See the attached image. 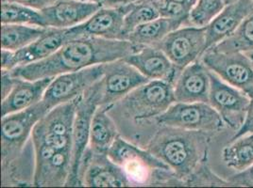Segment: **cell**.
Segmentation results:
<instances>
[{
  "label": "cell",
  "mask_w": 253,
  "mask_h": 188,
  "mask_svg": "<svg viewBox=\"0 0 253 188\" xmlns=\"http://www.w3.org/2000/svg\"><path fill=\"white\" fill-rule=\"evenodd\" d=\"M103 74V64H97L80 71L57 75L46 89L42 103L50 110L57 105L73 101L97 83Z\"/></svg>",
  "instance_id": "8fae6325"
},
{
  "label": "cell",
  "mask_w": 253,
  "mask_h": 188,
  "mask_svg": "<svg viewBox=\"0 0 253 188\" xmlns=\"http://www.w3.org/2000/svg\"><path fill=\"white\" fill-rule=\"evenodd\" d=\"M247 134H253V95L252 96L251 105L249 107L248 114H247L242 127L237 132H235L234 136H232V140L239 137V136H245Z\"/></svg>",
  "instance_id": "f546056e"
},
{
  "label": "cell",
  "mask_w": 253,
  "mask_h": 188,
  "mask_svg": "<svg viewBox=\"0 0 253 188\" xmlns=\"http://www.w3.org/2000/svg\"><path fill=\"white\" fill-rule=\"evenodd\" d=\"M253 11V0H238L225 6L223 11L206 27L207 49L232 36Z\"/></svg>",
  "instance_id": "ffe728a7"
},
{
  "label": "cell",
  "mask_w": 253,
  "mask_h": 188,
  "mask_svg": "<svg viewBox=\"0 0 253 188\" xmlns=\"http://www.w3.org/2000/svg\"><path fill=\"white\" fill-rule=\"evenodd\" d=\"M48 111L41 101L28 109L2 117V187L33 186L35 162L32 131Z\"/></svg>",
  "instance_id": "3957f363"
},
{
  "label": "cell",
  "mask_w": 253,
  "mask_h": 188,
  "mask_svg": "<svg viewBox=\"0 0 253 188\" xmlns=\"http://www.w3.org/2000/svg\"><path fill=\"white\" fill-rule=\"evenodd\" d=\"M211 48L221 52H253V11L232 36Z\"/></svg>",
  "instance_id": "484cf974"
},
{
  "label": "cell",
  "mask_w": 253,
  "mask_h": 188,
  "mask_svg": "<svg viewBox=\"0 0 253 188\" xmlns=\"http://www.w3.org/2000/svg\"><path fill=\"white\" fill-rule=\"evenodd\" d=\"M79 179L82 187L88 188L130 187L123 170L108 155L96 154L89 147L81 163Z\"/></svg>",
  "instance_id": "5bb4252c"
},
{
  "label": "cell",
  "mask_w": 253,
  "mask_h": 188,
  "mask_svg": "<svg viewBox=\"0 0 253 188\" xmlns=\"http://www.w3.org/2000/svg\"><path fill=\"white\" fill-rule=\"evenodd\" d=\"M201 62L222 80L238 88L252 98L253 61L246 53L221 52L209 48L201 56Z\"/></svg>",
  "instance_id": "9c48e42d"
},
{
  "label": "cell",
  "mask_w": 253,
  "mask_h": 188,
  "mask_svg": "<svg viewBox=\"0 0 253 188\" xmlns=\"http://www.w3.org/2000/svg\"><path fill=\"white\" fill-rule=\"evenodd\" d=\"M226 167L239 173L253 166V134L239 136L222 151Z\"/></svg>",
  "instance_id": "cb8c5ba5"
},
{
  "label": "cell",
  "mask_w": 253,
  "mask_h": 188,
  "mask_svg": "<svg viewBox=\"0 0 253 188\" xmlns=\"http://www.w3.org/2000/svg\"><path fill=\"white\" fill-rule=\"evenodd\" d=\"M233 184H239L241 186L253 187V166L245 171L237 173L232 179Z\"/></svg>",
  "instance_id": "d6a6232c"
},
{
  "label": "cell",
  "mask_w": 253,
  "mask_h": 188,
  "mask_svg": "<svg viewBox=\"0 0 253 188\" xmlns=\"http://www.w3.org/2000/svg\"><path fill=\"white\" fill-rule=\"evenodd\" d=\"M1 24H20L47 28L40 10L11 2H2Z\"/></svg>",
  "instance_id": "4316f807"
},
{
  "label": "cell",
  "mask_w": 253,
  "mask_h": 188,
  "mask_svg": "<svg viewBox=\"0 0 253 188\" xmlns=\"http://www.w3.org/2000/svg\"></svg>",
  "instance_id": "8d00e7d4"
},
{
  "label": "cell",
  "mask_w": 253,
  "mask_h": 188,
  "mask_svg": "<svg viewBox=\"0 0 253 188\" xmlns=\"http://www.w3.org/2000/svg\"><path fill=\"white\" fill-rule=\"evenodd\" d=\"M100 80L85 92L77 108L72 134L71 170L66 187H82L79 172L82 160L89 146L92 119L101 102Z\"/></svg>",
  "instance_id": "8992f818"
},
{
  "label": "cell",
  "mask_w": 253,
  "mask_h": 188,
  "mask_svg": "<svg viewBox=\"0 0 253 188\" xmlns=\"http://www.w3.org/2000/svg\"><path fill=\"white\" fill-rule=\"evenodd\" d=\"M136 47L126 40H107L84 36L65 43L49 58L17 67L11 70V73L13 76L28 80L55 77L90 66L125 59Z\"/></svg>",
  "instance_id": "6da1fadb"
},
{
  "label": "cell",
  "mask_w": 253,
  "mask_h": 188,
  "mask_svg": "<svg viewBox=\"0 0 253 188\" xmlns=\"http://www.w3.org/2000/svg\"><path fill=\"white\" fill-rule=\"evenodd\" d=\"M99 4L104 8H123L137 0H89Z\"/></svg>",
  "instance_id": "836d02e7"
},
{
  "label": "cell",
  "mask_w": 253,
  "mask_h": 188,
  "mask_svg": "<svg viewBox=\"0 0 253 188\" xmlns=\"http://www.w3.org/2000/svg\"><path fill=\"white\" fill-rule=\"evenodd\" d=\"M155 47L161 49L177 68L182 70L191 63L200 61L207 50L206 28L180 27L170 32Z\"/></svg>",
  "instance_id": "7c38bea8"
},
{
  "label": "cell",
  "mask_w": 253,
  "mask_h": 188,
  "mask_svg": "<svg viewBox=\"0 0 253 188\" xmlns=\"http://www.w3.org/2000/svg\"><path fill=\"white\" fill-rule=\"evenodd\" d=\"M209 138L208 133L159 125L144 149L166 163L187 186L202 167Z\"/></svg>",
  "instance_id": "277c9868"
},
{
  "label": "cell",
  "mask_w": 253,
  "mask_h": 188,
  "mask_svg": "<svg viewBox=\"0 0 253 188\" xmlns=\"http://www.w3.org/2000/svg\"><path fill=\"white\" fill-rule=\"evenodd\" d=\"M124 17V36L127 35L137 27L161 17V12L153 0H137L123 7Z\"/></svg>",
  "instance_id": "d4e9b609"
},
{
  "label": "cell",
  "mask_w": 253,
  "mask_h": 188,
  "mask_svg": "<svg viewBox=\"0 0 253 188\" xmlns=\"http://www.w3.org/2000/svg\"><path fill=\"white\" fill-rule=\"evenodd\" d=\"M82 1H89V0H82Z\"/></svg>",
  "instance_id": "d590c367"
},
{
  "label": "cell",
  "mask_w": 253,
  "mask_h": 188,
  "mask_svg": "<svg viewBox=\"0 0 253 188\" xmlns=\"http://www.w3.org/2000/svg\"><path fill=\"white\" fill-rule=\"evenodd\" d=\"M130 187H182L183 182L170 167L148 150L120 136L108 152Z\"/></svg>",
  "instance_id": "5b68a950"
},
{
  "label": "cell",
  "mask_w": 253,
  "mask_h": 188,
  "mask_svg": "<svg viewBox=\"0 0 253 188\" xmlns=\"http://www.w3.org/2000/svg\"><path fill=\"white\" fill-rule=\"evenodd\" d=\"M174 103L173 84L149 81L107 108L121 136L145 148L159 127L156 119Z\"/></svg>",
  "instance_id": "7a4b0ae2"
},
{
  "label": "cell",
  "mask_w": 253,
  "mask_h": 188,
  "mask_svg": "<svg viewBox=\"0 0 253 188\" xmlns=\"http://www.w3.org/2000/svg\"><path fill=\"white\" fill-rule=\"evenodd\" d=\"M80 38L75 28H47L42 36L18 51L1 49V70L11 71L17 67L41 62L52 56L65 43Z\"/></svg>",
  "instance_id": "ba28073f"
},
{
  "label": "cell",
  "mask_w": 253,
  "mask_h": 188,
  "mask_svg": "<svg viewBox=\"0 0 253 188\" xmlns=\"http://www.w3.org/2000/svg\"><path fill=\"white\" fill-rule=\"evenodd\" d=\"M47 28L20 24H2L1 48L18 51L39 39Z\"/></svg>",
  "instance_id": "603a6c76"
},
{
  "label": "cell",
  "mask_w": 253,
  "mask_h": 188,
  "mask_svg": "<svg viewBox=\"0 0 253 188\" xmlns=\"http://www.w3.org/2000/svg\"><path fill=\"white\" fill-rule=\"evenodd\" d=\"M124 8L101 7L84 23L76 26L80 37L89 36L107 40H125Z\"/></svg>",
  "instance_id": "d6986e66"
},
{
  "label": "cell",
  "mask_w": 253,
  "mask_h": 188,
  "mask_svg": "<svg viewBox=\"0 0 253 188\" xmlns=\"http://www.w3.org/2000/svg\"><path fill=\"white\" fill-rule=\"evenodd\" d=\"M158 125L169 126L189 131L214 133L222 130L225 124L209 103H178L156 119Z\"/></svg>",
  "instance_id": "52a82bcc"
},
{
  "label": "cell",
  "mask_w": 253,
  "mask_h": 188,
  "mask_svg": "<svg viewBox=\"0 0 253 188\" xmlns=\"http://www.w3.org/2000/svg\"><path fill=\"white\" fill-rule=\"evenodd\" d=\"M197 0H153L163 17L182 22L188 26V16Z\"/></svg>",
  "instance_id": "f1b7e54d"
},
{
  "label": "cell",
  "mask_w": 253,
  "mask_h": 188,
  "mask_svg": "<svg viewBox=\"0 0 253 188\" xmlns=\"http://www.w3.org/2000/svg\"><path fill=\"white\" fill-rule=\"evenodd\" d=\"M223 1H224L225 5L227 6V5H231V4L234 3V2H236V1H238V0H223Z\"/></svg>",
  "instance_id": "e575fe53"
},
{
  "label": "cell",
  "mask_w": 253,
  "mask_h": 188,
  "mask_svg": "<svg viewBox=\"0 0 253 188\" xmlns=\"http://www.w3.org/2000/svg\"><path fill=\"white\" fill-rule=\"evenodd\" d=\"M183 26L177 19L161 16L137 27L127 35L126 41L135 46H156L170 32Z\"/></svg>",
  "instance_id": "7402d4cb"
},
{
  "label": "cell",
  "mask_w": 253,
  "mask_h": 188,
  "mask_svg": "<svg viewBox=\"0 0 253 188\" xmlns=\"http://www.w3.org/2000/svg\"><path fill=\"white\" fill-rule=\"evenodd\" d=\"M223 0H197L188 16V26L206 28L225 8Z\"/></svg>",
  "instance_id": "83f0119b"
},
{
  "label": "cell",
  "mask_w": 253,
  "mask_h": 188,
  "mask_svg": "<svg viewBox=\"0 0 253 188\" xmlns=\"http://www.w3.org/2000/svg\"><path fill=\"white\" fill-rule=\"evenodd\" d=\"M210 70L201 60L183 68L173 84L175 102L209 103Z\"/></svg>",
  "instance_id": "9a60e30c"
},
{
  "label": "cell",
  "mask_w": 253,
  "mask_h": 188,
  "mask_svg": "<svg viewBox=\"0 0 253 188\" xmlns=\"http://www.w3.org/2000/svg\"><path fill=\"white\" fill-rule=\"evenodd\" d=\"M124 60L150 81L174 84L181 71L165 53L155 46H137Z\"/></svg>",
  "instance_id": "2e32d148"
},
{
  "label": "cell",
  "mask_w": 253,
  "mask_h": 188,
  "mask_svg": "<svg viewBox=\"0 0 253 188\" xmlns=\"http://www.w3.org/2000/svg\"><path fill=\"white\" fill-rule=\"evenodd\" d=\"M209 104L221 117L225 125L237 132L246 120L252 98L238 88L225 82L210 71Z\"/></svg>",
  "instance_id": "30bf717a"
},
{
  "label": "cell",
  "mask_w": 253,
  "mask_h": 188,
  "mask_svg": "<svg viewBox=\"0 0 253 188\" xmlns=\"http://www.w3.org/2000/svg\"><path fill=\"white\" fill-rule=\"evenodd\" d=\"M100 8L93 1L57 0L41 12L47 28L70 29L84 23Z\"/></svg>",
  "instance_id": "e0dca14e"
},
{
  "label": "cell",
  "mask_w": 253,
  "mask_h": 188,
  "mask_svg": "<svg viewBox=\"0 0 253 188\" xmlns=\"http://www.w3.org/2000/svg\"><path fill=\"white\" fill-rule=\"evenodd\" d=\"M1 100H3L11 93L14 84V76L11 74V71L1 70Z\"/></svg>",
  "instance_id": "4dcf8cb0"
},
{
  "label": "cell",
  "mask_w": 253,
  "mask_h": 188,
  "mask_svg": "<svg viewBox=\"0 0 253 188\" xmlns=\"http://www.w3.org/2000/svg\"><path fill=\"white\" fill-rule=\"evenodd\" d=\"M104 74L100 80V105L111 106L144 84L148 83L146 76L124 59L103 64Z\"/></svg>",
  "instance_id": "4fadbf2b"
},
{
  "label": "cell",
  "mask_w": 253,
  "mask_h": 188,
  "mask_svg": "<svg viewBox=\"0 0 253 188\" xmlns=\"http://www.w3.org/2000/svg\"><path fill=\"white\" fill-rule=\"evenodd\" d=\"M54 77L28 80L14 76L11 93L1 102V116L10 115L39 104Z\"/></svg>",
  "instance_id": "ac0fdd59"
},
{
  "label": "cell",
  "mask_w": 253,
  "mask_h": 188,
  "mask_svg": "<svg viewBox=\"0 0 253 188\" xmlns=\"http://www.w3.org/2000/svg\"><path fill=\"white\" fill-rule=\"evenodd\" d=\"M119 136L118 127L109 114L107 106L99 105L92 119L88 147L96 154L108 155L109 150Z\"/></svg>",
  "instance_id": "44dd1931"
},
{
  "label": "cell",
  "mask_w": 253,
  "mask_h": 188,
  "mask_svg": "<svg viewBox=\"0 0 253 188\" xmlns=\"http://www.w3.org/2000/svg\"><path fill=\"white\" fill-rule=\"evenodd\" d=\"M56 1L57 0H2V2H11V3L22 4L40 11L52 5L53 3H55Z\"/></svg>",
  "instance_id": "1f68e13d"
}]
</instances>
